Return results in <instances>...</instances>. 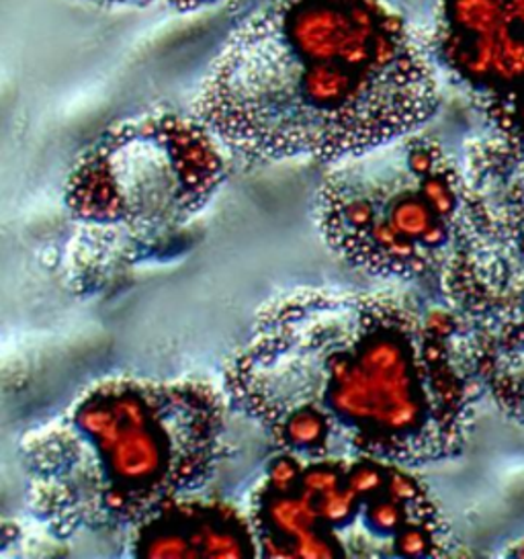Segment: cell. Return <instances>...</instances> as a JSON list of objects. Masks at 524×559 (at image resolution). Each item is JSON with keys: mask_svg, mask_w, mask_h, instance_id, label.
<instances>
[{"mask_svg": "<svg viewBox=\"0 0 524 559\" xmlns=\"http://www.w3.org/2000/svg\"><path fill=\"white\" fill-rule=\"evenodd\" d=\"M170 9L179 11V13H189V11H196V9H203V7H210V4H217L222 0H166Z\"/></svg>", "mask_w": 524, "mask_h": 559, "instance_id": "cell-9", "label": "cell"}, {"mask_svg": "<svg viewBox=\"0 0 524 559\" xmlns=\"http://www.w3.org/2000/svg\"><path fill=\"white\" fill-rule=\"evenodd\" d=\"M519 123H521V128H523L524 132V99L521 100V105H519Z\"/></svg>", "mask_w": 524, "mask_h": 559, "instance_id": "cell-12", "label": "cell"}, {"mask_svg": "<svg viewBox=\"0 0 524 559\" xmlns=\"http://www.w3.org/2000/svg\"><path fill=\"white\" fill-rule=\"evenodd\" d=\"M135 558H261L250 514L222 500L187 493L133 526Z\"/></svg>", "mask_w": 524, "mask_h": 559, "instance_id": "cell-7", "label": "cell"}, {"mask_svg": "<svg viewBox=\"0 0 524 559\" xmlns=\"http://www.w3.org/2000/svg\"><path fill=\"white\" fill-rule=\"evenodd\" d=\"M524 79V37L508 32L504 23L498 32L491 84H508Z\"/></svg>", "mask_w": 524, "mask_h": 559, "instance_id": "cell-8", "label": "cell"}, {"mask_svg": "<svg viewBox=\"0 0 524 559\" xmlns=\"http://www.w3.org/2000/svg\"><path fill=\"white\" fill-rule=\"evenodd\" d=\"M224 150L193 114L152 111L103 133L66 181L72 287L144 259L201 214L226 181Z\"/></svg>", "mask_w": 524, "mask_h": 559, "instance_id": "cell-4", "label": "cell"}, {"mask_svg": "<svg viewBox=\"0 0 524 559\" xmlns=\"http://www.w3.org/2000/svg\"><path fill=\"white\" fill-rule=\"evenodd\" d=\"M84 2H93L100 7H144L154 0H84Z\"/></svg>", "mask_w": 524, "mask_h": 559, "instance_id": "cell-11", "label": "cell"}, {"mask_svg": "<svg viewBox=\"0 0 524 559\" xmlns=\"http://www.w3.org/2000/svg\"><path fill=\"white\" fill-rule=\"evenodd\" d=\"M455 313L381 294L301 289L264 306L231 357V406L299 457L418 467L453 455L472 400Z\"/></svg>", "mask_w": 524, "mask_h": 559, "instance_id": "cell-1", "label": "cell"}, {"mask_svg": "<svg viewBox=\"0 0 524 559\" xmlns=\"http://www.w3.org/2000/svg\"><path fill=\"white\" fill-rule=\"evenodd\" d=\"M21 457L27 504L51 535L131 531L212 479L226 400L193 379H107L29 435Z\"/></svg>", "mask_w": 524, "mask_h": 559, "instance_id": "cell-3", "label": "cell"}, {"mask_svg": "<svg viewBox=\"0 0 524 559\" xmlns=\"http://www.w3.org/2000/svg\"><path fill=\"white\" fill-rule=\"evenodd\" d=\"M437 109L422 46L388 0H266L215 53L193 116L248 160L338 163Z\"/></svg>", "mask_w": 524, "mask_h": 559, "instance_id": "cell-2", "label": "cell"}, {"mask_svg": "<svg viewBox=\"0 0 524 559\" xmlns=\"http://www.w3.org/2000/svg\"><path fill=\"white\" fill-rule=\"evenodd\" d=\"M507 21L524 27V0H507Z\"/></svg>", "mask_w": 524, "mask_h": 559, "instance_id": "cell-10", "label": "cell"}, {"mask_svg": "<svg viewBox=\"0 0 524 559\" xmlns=\"http://www.w3.org/2000/svg\"><path fill=\"white\" fill-rule=\"evenodd\" d=\"M461 199L441 146L412 132L332 163L315 195V226L344 263L379 280H409L451 245Z\"/></svg>", "mask_w": 524, "mask_h": 559, "instance_id": "cell-6", "label": "cell"}, {"mask_svg": "<svg viewBox=\"0 0 524 559\" xmlns=\"http://www.w3.org/2000/svg\"><path fill=\"white\" fill-rule=\"evenodd\" d=\"M261 558H428L446 525L406 465L281 451L250 498Z\"/></svg>", "mask_w": 524, "mask_h": 559, "instance_id": "cell-5", "label": "cell"}]
</instances>
